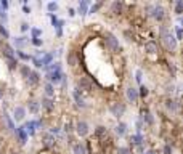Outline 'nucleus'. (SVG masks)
<instances>
[{"label": "nucleus", "instance_id": "1", "mask_svg": "<svg viewBox=\"0 0 183 154\" xmlns=\"http://www.w3.org/2000/svg\"><path fill=\"white\" fill-rule=\"evenodd\" d=\"M159 34H161V39H162V42H164L165 47H167L170 51H175L177 50V43H178V42H177V39L172 34V31H170L167 26H161Z\"/></svg>", "mask_w": 183, "mask_h": 154}, {"label": "nucleus", "instance_id": "2", "mask_svg": "<svg viewBox=\"0 0 183 154\" xmlns=\"http://www.w3.org/2000/svg\"><path fill=\"white\" fill-rule=\"evenodd\" d=\"M105 42H106V48L109 50V51H112V53H117V51H121V45H119V40L116 39V36H112L111 32H106Z\"/></svg>", "mask_w": 183, "mask_h": 154}, {"label": "nucleus", "instance_id": "3", "mask_svg": "<svg viewBox=\"0 0 183 154\" xmlns=\"http://www.w3.org/2000/svg\"><path fill=\"white\" fill-rule=\"evenodd\" d=\"M109 111L114 117H122L124 116V112H125V106L122 104V103H111V106H109Z\"/></svg>", "mask_w": 183, "mask_h": 154}, {"label": "nucleus", "instance_id": "4", "mask_svg": "<svg viewBox=\"0 0 183 154\" xmlns=\"http://www.w3.org/2000/svg\"><path fill=\"white\" fill-rule=\"evenodd\" d=\"M150 11H151V16L156 21H162L164 16H165V11H164V8L161 7V5H154V7L150 8Z\"/></svg>", "mask_w": 183, "mask_h": 154}, {"label": "nucleus", "instance_id": "5", "mask_svg": "<svg viewBox=\"0 0 183 154\" xmlns=\"http://www.w3.org/2000/svg\"><path fill=\"white\" fill-rule=\"evenodd\" d=\"M63 77H64V76H63V72L61 71H53V72H48L47 74V79H48V84H51V85H56V84H60V82H63Z\"/></svg>", "mask_w": 183, "mask_h": 154}, {"label": "nucleus", "instance_id": "6", "mask_svg": "<svg viewBox=\"0 0 183 154\" xmlns=\"http://www.w3.org/2000/svg\"><path fill=\"white\" fill-rule=\"evenodd\" d=\"M24 117H26V108L16 106L15 108V112H13V119H15L16 122H21V121H24Z\"/></svg>", "mask_w": 183, "mask_h": 154}, {"label": "nucleus", "instance_id": "7", "mask_svg": "<svg viewBox=\"0 0 183 154\" xmlns=\"http://www.w3.org/2000/svg\"><path fill=\"white\" fill-rule=\"evenodd\" d=\"M76 132H77V135L85 136V135L88 133V124L85 122V121H79L76 124Z\"/></svg>", "mask_w": 183, "mask_h": 154}, {"label": "nucleus", "instance_id": "8", "mask_svg": "<svg viewBox=\"0 0 183 154\" xmlns=\"http://www.w3.org/2000/svg\"><path fill=\"white\" fill-rule=\"evenodd\" d=\"M125 96H127V100L130 103H136L138 101V90L133 88V87H129L127 90H125Z\"/></svg>", "mask_w": 183, "mask_h": 154}, {"label": "nucleus", "instance_id": "9", "mask_svg": "<svg viewBox=\"0 0 183 154\" xmlns=\"http://www.w3.org/2000/svg\"><path fill=\"white\" fill-rule=\"evenodd\" d=\"M39 104H42V108L45 111H48V112H51L55 109V101L51 100V98H47V96H45V98H42V101L39 103Z\"/></svg>", "mask_w": 183, "mask_h": 154}, {"label": "nucleus", "instance_id": "10", "mask_svg": "<svg viewBox=\"0 0 183 154\" xmlns=\"http://www.w3.org/2000/svg\"><path fill=\"white\" fill-rule=\"evenodd\" d=\"M42 143L47 148H53L55 146V136L51 133H43L42 135Z\"/></svg>", "mask_w": 183, "mask_h": 154}, {"label": "nucleus", "instance_id": "11", "mask_svg": "<svg viewBox=\"0 0 183 154\" xmlns=\"http://www.w3.org/2000/svg\"><path fill=\"white\" fill-rule=\"evenodd\" d=\"M77 85L81 87V90H84V92H92V82L87 77H82L81 80L77 82Z\"/></svg>", "mask_w": 183, "mask_h": 154}, {"label": "nucleus", "instance_id": "12", "mask_svg": "<svg viewBox=\"0 0 183 154\" xmlns=\"http://www.w3.org/2000/svg\"><path fill=\"white\" fill-rule=\"evenodd\" d=\"M27 109H29L31 114H37L39 109H40V104H39V101L36 100H31L29 103H27Z\"/></svg>", "mask_w": 183, "mask_h": 154}, {"label": "nucleus", "instance_id": "13", "mask_svg": "<svg viewBox=\"0 0 183 154\" xmlns=\"http://www.w3.org/2000/svg\"><path fill=\"white\" fill-rule=\"evenodd\" d=\"M145 51L146 53H150V55H154V53H157V45L156 42H146L145 43Z\"/></svg>", "mask_w": 183, "mask_h": 154}, {"label": "nucleus", "instance_id": "14", "mask_svg": "<svg viewBox=\"0 0 183 154\" xmlns=\"http://www.w3.org/2000/svg\"><path fill=\"white\" fill-rule=\"evenodd\" d=\"M141 119H143V122H146L148 125H153V122H154L151 112L148 111V109H143V111H141Z\"/></svg>", "mask_w": 183, "mask_h": 154}, {"label": "nucleus", "instance_id": "15", "mask_svg": "<svg viewBox=\"0 0 183 154\" xmlns=\"http://www.w3.org/2000/svg\"><path fill=\"white\" fill-rule=\"evenodd\" d=\"M39 77H40V76H39V72L31 71V74L27 76V82H29V85H32V87H34V85H37L39 84Z\"/></svg>", "mask_w": 183, "mask_h": 154}, {"label": "nucleus", "instance_id": "16", "mask_svg": "<svg viewBox=\"0 0 183 154\" xmlns=\"http://www.w3.org/2000/svg\"><path fill=\"white\" fill-rule=\"evenodd\" d=\"M27 43H29V39L24 37V36L15 39V47H16V48H22V47H24V45H27Z\"/></svg>", "mask_w": 183, "mask_h": 154}, {"label": "nucleus", "instance_id": "17", "mask_svg": "<svg viewBox=\"0 0 183 154\" xmlns=\"http://www.w3.org/2000/svg\"><path fill=\"white\" fill-rule=\"evenodd\" d=\"M3 121L7 122V127H8V130H11V132H15V130H16V127H15V122H13V119L10 117V114H8V112H3Z\"/></svg>", "mask_w": 183, "mask_h": 154}, {"label": "nucleus", "instance_id": "18", "mask_svg": "<svg viewBox=\"0 0 183 154\" xmlns=\"http://www.w3.org/2000/svg\"><path fill=\"white\" fill-rule=\"evenodd\" d=\"M72 151H74V154H87V149H85V145L84 143H76L72 146Z\"/></svg>", "mask_w": 183, "mask_h": 154}, {"label": "nucleus", "instance_id": "19", "mask_svg": "<svg viewBox=\"0 0 183 154\" xmlns=\"http://www.w3.org/2000/svg\"><path fill=\"white\" fill-rule=\"evenodd\" d=\"M72 96H74V100H76V104H77V106H81V108L87 106V104H85V101L81 98V95H79V88H76V90L72 92Z\"/></svg>", "mask_w": 183, "mask_h": 154}, {"label": "nucleus", "instance_id": "20", "mask_svg": "<svg viewBox=\"0 0 183 154\" xmlns=\"http://www.w3.org/2000/svg\"><path fill=\"white\" fill-rule=\"evenodd\" d=\"M77 11H79V15H81V16H85V15H87V13H88V2H85V0H84V2L79 3Z\"/></svg>", "mask_w": 183, "mask_h": 154}, {"label": "nucleus", "instance_id": "21", "mask_svg": "<svg viewBox=\"0 0 183 154\" xmlns=\"http://www.w3.org/2000/svg\"><path fill=\"white\" fill-rule=\"evenodd\" d=\"M43 92H45V96H47V98H53V95H55V87H53L51 84H45Z\"/></svg>", "mask_w": 183, "mask_h": 154}, {"label": "nucleus", "instance_id": "22", "mask_svg": "<svg viewBox=\"0 0 183 154\" xmlns=\"http://www.w3.org/2000/svg\"><path fill=\"white\" fill-rule=\"evenodd\" d=\"M165 108L167 109H170V111H175L177 108H178V103H177L175 100H172V98H165Z\"/></svg>", "mask_w": 183, "mask_h": 154}, {"label": "nucleus", "instance_id": "23", "mask_svg": "<svg viewBox=\"0 0 183 154\" xmlns=\"http://www.w3.org/2000/svg\"><path fill=\"white\" fill-rule=\"evenodd\" d=\"M125 132H127V124L119 122V124L116 125V133H117L119 136H124V135H125Z\"/></svg>", "mask_w": 183, "mask_h": 154}, {"label": "nucleus", "instance_id": "24", "mask_svg": "<svg viewBox=\"0 0 183 154\" xmlns=\"http://www.w3.org/2000/svg\"><path fill=\"white\" fill-rule=\"evenodd\" d=\"M130 140H132V145H133V146H136V148L143 145V136H141V133L132 135V138H130Z\"/></svg>", "mask_w": 183, "mask_h": 154}, {"label": "nucleus", "instance_id": "25", "mask_svg": "<svg viewBox=\"0 0 183 154\" xmlns=\"http://www.w3.org/2000/svg\"><path fill=\"white\" fill-rule=\"evenodd\" d=\"M16 135L19 136L21 143H26V140H27V133L24 132V128H22V127H18V128H16Z\"/></svg>", "mask_w": 183, "mask_h": 154}, {"label": "nucleus", "instance_id": "26", "mask_svg": "<svg viewBox=\"0 0 183 154\" xmlns=\"http://www.w3.org/2000/svg\"><path fill=\"white\" fill-rule=\"evenodd\" d=\"M76 63H77L76 53H74V51H69V53H67V64H69V66H76Z\"/></svg>", "mask_w": 183, "mask_h": 154}, {"label": "nucleus", "instance_id": "27", "mask_svg": "<svg viewBox=\"0 0 183 154\" xmlns=\"http://www.w3.org/2000/svg\"><path fill=\"white\" fill-rule=\"evenodd\" d=\"M111 10H112L114 15H119V13L122 11V3H121V2H114V3L111 5Z\"/></svg>", "mask_w": 183, "mask_h": 154}, {"label": "nucleus", "instance_id": "28", "mask_svg": "<svg viewBox=\"0 0 183 154\" xmlns=\"http://www.w3.org/2000/svg\"><path fill=\"white\" fill-rule=\"evenodd\" d=\"M19 72H21V76L24 77V79H27V76L31 74V67L27 66V64H24V66H21V67H19Z\"/></svg>", "mask_w": 183, "mask_h": 154}, {"label": "nucleus", "instance_id": "29", "mask_svg": "<svg viewBox=\"0 0 183 154\" xmlns=\"http://www.w3.org/2000/svg\"><path fill=\"white\" fill-rule=\"evenodd\" d=\"M0 36H3V39H8L10 37V32H8V29L3 26V22L0 21Z\"/></svg>", "mask_w": 183, "mask_h": 154}, {"label": "nucleus", "instance_id": "30", "mask_svg": "<svg viewBox=\"0 0 183 154\" xmlns=\"http://www.w3.org/2000/svg\"><path fill=\"white\" fill-rule=\"evenodd\" d=\"M15 56H19V58H21V60H24V61H29V60H32V56L26 55V53H22L21 50H19V51H15Z\"/></svg>", "mask_w": 183, "mask_h": 154}, {"label": "nucleus", "instance_id": "31", "mask_svg": "<svg viewBox=\"0 0 183 154\" xmlns=\"http://www.w3.org/2000/svg\"><path fill=\"white\" fill-rule=\"evenodd\" d=\"M181 10H183V2L181 0H177V3H175V13L177 15H181Z\"/></svg>", "mask_w": 183, "mask_h": 154}, {"label": "nucleus", "instance_id": "32", "mask_svg": "<svg viewBox=\"0 0 183 154\" xmlns=\"http://www.w3.org/2000/svg\"><path fill=\"white\" fill-rule=\"evenodd\" d=\"M31 34H32V39H39V37L42 36V31L37 29V27H32V29H31Z\"/></svg>", "mask_w": 183, "mask_h": 154}, {"label": "nucleus", "instance_id": "33", "mask_svg": "<svg viewBox=\"0 0 183 154\" xmlns=\"http://www.w3.org/2000/svg\"><path fill=\"white\" fill-rule=\"evenodd\" d=\"M148 93H150V90H148L145 85H141L140 90H138V96H143V98H145V96H148Z\"/></svg>", "mask_w": 183, "mask_h": 154}, {"label": "nucleus", "instance_id": "34", "mask_svg": "<svg viewBox=\"0 0 183 154\" xmlns=\"http://www.w3.org/2000/svg\"><path fill=\"white\" fill-rule=\"evenodd\" d=\"M47 8H48L50 15H51V13H53V11H56V10H58V3H55V2H50V3L47 5Z\"/></svg>", "mask_w": 183, "mask_h": 154}, {"label": "nucleus", "instance_id": "35", "mask_svg": "<svg viewBox=\"0 0 183 154\" xmlns=\"http://www.w3.org/2000/svg\"><path fill=\"white\" fill-rule=\"evenodd\" d=\"M63 130H64L66 133H71L72 130H74V125H72V122H66V124H64V128H63Z\"/></svg>", "mask_w": 183, "mask_h": 154}, {"label": "nucleus", "instance_id": "36", "mask_svg": "<svg viewBox=\"0 0 183 154\" xmlns=\"http://www.w3.org/2000/svg\"><path fill=\"white\" fill-rule=\"evenodd\" d=\"M101 8V3H95V5H92L90 10H88V13H95V11H98Z\"/></svg>", "mask_w": 183, "mask_h": 154}, {"label": "nucleus", "instance_id": "37", "mask_svg": "<svg viewBox=\"0 0 183 154\" xmlns=\"http://www.w3.org/2000/svg\"><path fill=\"white\" fill-rule=\"evenodd\" d=\"M32 61H34V64H36V67H43L42 66V61H40L39 56H32Z\"/></svg>", "mask_w": 183, "mask_h": 154}, {"label": "nucleus", "instance_id": "38", "mask_svg": "<svg viewBox=\"0 0 183 154\" xmlns=\"http://www.w3.org/2000/svg\"><path fill=\"white\" fill-rule=\"evenodd\" d=\"M117 154H130V149H129V148H125V146H121L117 149Z\"/></svg>", "mask_w": 183, "mask_h": 154}, {"label": "nucleus", "instance_id": "39", "mask_svg": "<svg viewBox=\"0 0 183 154\" xmlns=\"http://www.w3.org/2000/svg\"><path fill=\"white\" fill-rule=\"evenodd\" d=\"M106 133V128L103 127V125H100V127H96V135L101 136V135H105Z\"/></svg>", "mask_w": 183, "mask_h": 154}, {"label": "nucleus", "instance_id": "40", "mask_svg": "<svg viewBox=\"0 0 183 154\" xmlns=\"http://www.w3.org/2000/svg\"><path fill=\"white\" fill-rule=\"evenodd\" d=\"M175 34H177V37H175V39H177V42H178L180 39H181V27H180V26H177V27H175Z\"/></svg>", "mask_w": 183, "mask_h": 154}, {"label": "nucleus", "instance_id": "41", "mask_svg": "<svg viewBox=\"0 0 183 154\" xmlns=\"http://www.w3.org/2000/svg\"><path fill=\"white\" fill-rule=\"evenodd\" d=\"M141 76H143V72L140 69L135 72V79H136V82H138V84H141Z\"/></svg>", "mask_w": 183, "mask_h": 154}, {"label": "nucleus", "instance_id": "42", "mask_svg": "<svg viewBox=\"0 0 183 154\" xmlns=\"http://www.w3.org/2000/svg\"><path fill=\"white\" fill-rule=\"evenodd\" d=\"M31 42L36 45V47H42V40H40V39H32Z\"/></svg>", "mask_w": 183, "mask_h": 154}, {"label": "nucleus", "instance_id": "43", "mask_svg": "<svg viewBox=\"0 0 183 154\" xmlns=\"http://www.w3.org/2000/svg\"><path fill=\"white\" fill-rule=\"evenodd\" d=\"M164 154H172V148H170V145L164 146Z\"/></svg>", "mask_w": 183, "mask_h": 154}, {"label": "nucleus", "instance_id": "44", "mask_svg": "<svg viewBox=\"0 0 183 154\" xmlns=\"http://www.w3.org/2000/svg\"><path fill=\"white\" fill-rule=\"evenodd\" d=\"M0 8H2V10L8 8V2H7V0H2V2H0Z\"/></svg>", "mask_w": 183, "mask_h": 154}, {"label": "nucleus", "instance_id": "45", "mask_svg": "<svg viewBox=\"0 0 183 154\" xmlns=\"http://www.w3.org/2000/svg\"><path fill=\"white\" fill-rule=\"evenodd\" d=\"M27 29H29V24H27V22H22V24H21V31L26 32Z\"/></svg>", "mask_w": 183, "mask_h": 154}, {"label": "nucleus", "instance_id": "46", "mask_svg": "<svg viewBox=\"0 0 183 154\" xmlns=\"http://www.w3.org/2000/svg\"><path fill=\"white\" fill-rule=\"evenodd\" d=\"M0 18H2L3 21H8V15L5 13V11H0Z\"/></svg>", "mask_w": 183, "mask_h": 154}, {"label": "nucleus", "instance_id": "47", "mask_svg": "<svg viewBox=\"0 0 183 154\" xmlns=\"http://www.w3.org/2000/svg\"><path fill=\"white\" fill-rule=\"evenodd\" d=\"M22 11H24L26 15H29V13H31V8H29V7H26V5H24V7H22Z\"/></svg>", "mask_w": 183, "mask_h": 154}, {"label": "nucleus", "instance_id": "48", "mask_svg": "<svg viewBox=\"0 0 183 154\" xmlns=\"http://www.w3.org/2000/svg\"><path fill=\"white\" fill-rule=\"evenodd\" d=\"M69 16H76V10L74 8H69Z\"/></svg>", "mask_w": 183, "mask_h": 154}, {"label": "nucleus", "instance_id": "49", "mask_svg": "<svg viewBox=\"0 0 183 154\" xmlns=\"http://www.w3.org/2000/svg\"><path fill=\"white\" fill-rule=\"evenodd\" d=\"M3 93H5V90H3L2 87H0V98H3Z\"/></svg>", "mask_w": 183, "mask_h": 154}, {"label": "nucleus", "instance_id": "50", "mask_svg": "<svg viewBox=\"0 0 183 154\" xmlns=\"http://www.w3.org/2000/svg\"><path fill=\"white\" fill-rule=\"evenodd\" d=\"M145 154H154V152H153V151H146Z\"/></svg>", "mask_w": 183, "mask_h": 154}, {"label": "nucleus", "instance_id": "51", "mask_svg": "<svg viewBox=\"0 0 183 154\" xmlns=\"http://www.w3.org/2000/svg\"><path fill=\"white\" fill-rule=\"evenodd\" d=\"M13 154H21V152H13Z\"/></svg>", "mask_w": 183, "mask_h": 154}]
</instances>
